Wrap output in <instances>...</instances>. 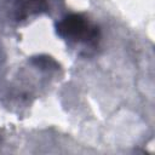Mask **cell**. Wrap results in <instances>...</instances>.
<instances>
[{
  "mask_svg": "<svg viewBox=\"0 0 155 155\" xmlns=\"http://www.w3.org/2000/svg\"><path fill=\"white\" fill-rule=\"evenodd\" d=\"M54 30L69 47H81L85 51H92L99 47L102 41L101 27L87 15L71 12L63 16L54 24Z\"/></svg>",
  "mask_w": 155,
  "mask_h": 155,
  "instance_id": "obj_1",
  "label": "cell"
},
{
  "mask_svg": "<svg viewBox=\"0 0 155 155\" xmlns=\"http://www.w3.org/2000/svg\"><path fill=\"white\" fill-rule=\"evenodd\" d=\"M58 0H15L12 5V19L23 23L41 15H51Z\"/></svg>",
  "mask_w": 155,
  "mask_h": 155,
  "instance_id": "obj_2",
  "label": "cell"
},
{
  "mask_svg": "<svg viewBox=\"0 0 155 155\" xmlns=\"http://www.w3.org/2000/svg\"><path fill=\"white\" fill-rule=\"evenodd\" d=\"M0 140H1V137H0Z\"/></svg>",
  "mask_w": 155,
  "mask_h": 155,
  "instance_id": "obj_3",
  "label": "cell"
}]
</instances>
